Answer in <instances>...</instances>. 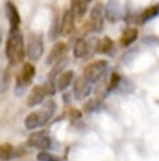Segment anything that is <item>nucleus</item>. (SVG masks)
<instances>
[{
  "instance_id": "nucleus-1",
  "label": "nucleus",
  "mask_w": 159,
  "mask_h": 161,
  "mask_svg": "<svg viewBox=\"0 0 159 161\" xmlns=\"http://www.w3.org/2000/svg\"><path fill=\"white\" fill-rule=\"evenodd\" d=\"M5 54L11 65H18L23 62L25 55V47H24V36L19 28L10 29L6 45H5Z\"/></svg>"
},
{
  "instance_id": "nucleus-2",
  "label": "nucleus",
  "mask_w": 159,
  "mask_h": 161,
  "mask_svg": "<svg viewBox=\"0 0 159 161\" xmlns=\"http://www.w3.org/2000/svg\"><path fill=\"white\" fill-rule=\"evenodd\" d=\"M55 109H56L55 102L53 99H49L43 104L41 109L30 112L24 119V125L26 130H36L45 126L49 122V119L53 117Z\"/></svg>"
},
{
  "instance_id": "nucleus-3",
  "label": "nucleus",
  "mask_w": 159,
  "mask_h": 161,
  "mask_svg": "<svg viewBox=\"0 0 159 161\" xmlns=\"http://www.w3.org/2000/svg\"><path fill=\"white\" fill-rule=\"evenodd\" d=\"M108 65H109V63L106 60H95V62H91L90 64H88L84 68L83 77L88 82H90L91 84L93 83H96L105 74V72L108 69Z\"/></svg>"
},
{
  "instance_id": "nucleus-4",
  "label": "nucleus",
  "mask_w": 159,
  "mask_h": 161,
  "mask_svg": "<svg viewBox=\"0 0 159 161\" xmlns=\"http://www.w3.org/2000/svg\"><path fill=\"white\" fill-rule=\"evenodd\" d=\"M44 52V43L41 34L31 33L29 35V40L25 48V54L30 60H38Z\"/></svg>"
},
{
  "instance_id": "nucleus-5",
  "label": "nucleus",
  "mask_w": 159,
  "mask_h": 161,
  "mask_svg": "<svg viewBox=\"0 0 159 161\" xmlns=\"http://www.w3.org/2000/svg\"><path fill=\"white\" fill-rule=\"evenodd\" d=\"M35 75V67L30 63L26 62L23 64L20 73L16 77V87H15V92L18 93L20 89V93H23L25 91V88L31 83L33 78Z\"/></svg>"
},
{
  "instance_id": "nucleus-6",
  "label": "nucleus",
  "mask_w": 159,
  "mask_h": 161,
  "mask_svg": "<svg viewBox=\"0 0 159 161\" xmlns=\"http://www.w3.org/2000/svg\"><path fill=\"white\" fill-rule=\"evenodd\" d=\"M28 145L36 150L46 151L51 146V137L46 131H35L29 136Z\"/></svg>"
},
{
  "instance_id": "nucleus-7",
  "label": "nucleus",
  "mask_w": 159,
  "mask_h": 161,
  "mask_svg": "<svg viewBox=\"0 0 159 161\" xmlns=\"http://www.w3.org/2000/svg\"><path fill=\"white\" fill-rule=\"evenodd\" d=\"M91 83L88 82L83 75L81 77H78L74 79V83H73V92H74V96L78 101H83V99H86L90 93H91Z\"/></svg>"
},
{
  "instance_id": "nucleus-8",
  "label": "nucleus",
  "mask_w": 159,
  "mask_h": 161,
  "mask_svg": "<svg viewBox=\"0 0 159 161\" xmlns=\"http://www.w3.org/2000/svg\"><path fill=\"white\" fill-rule=\"evenodd\" d=\"M104 13H105V9L101 4H96L91 9V11H90V26L94 31H100L103 29Z\"/></svg>"
},
{
  "instance_id": "nucleus-9",
  "label": "nucleus",
  "mask_w": 159,
  "mask_h": 161,
  "mask_svg": "<svg viewBox=\"0 0 159 161\" xmlns=\"http://www.w3.org/2000/svg\"><path fill=\"white\" fill-rule=\"evenodd\" d=\"M75 15L71 11V9H68L63 18H61V23H60V34L61 35H68L74 30V25H75Z\"/></svg>"
},
{
  "instance_id": "nucleus-10",
  "label": "nucleus",
  "mask_w": 159,
  "mask_h": 161,
  "mask_svg": "<svg viewBox=\"0 0 159 161\" xmlns=\"http://www.w3.org/2000/svg\"><path fill=\"white\" fill-rule=\"evenodd\" d=\"M5 14H6L8 21L10 24V29L19 28V25H20V14H19L16 6L11 1L5 3Z\"/></svg>"
},
{
  "instance_id": "nucleus-11",
  "label": "nucleus",
  "mask_w": 159,
  "mask_h": 161,
  "mask_svg": "<svg viewBox=\"0 0 159 161\" xmlns=\"http://www.w3.org/2000/svg\"><path fill=\"white\" fill-rule=\"evenodd\" d=\"M74 72L73 70H64L63 73H60L55 80V84H56V91L59 92H64L66 91V88L74 83Z\"/></svg>"
},
{
  "instance_id": "nucleus-12",
  "label": "nucleus",
  "mask_w": 159,
  "mask_h": 161,
  "mask_svg": "<svg viewBox=\"0 0 159 161\" xmlns=\"http://www.w3.org/2000/svg\"><path fill=\"white\" fill-rule=\"evenodd\" d=\"M66 52V44L64 42H58L50 50L49 55H48V64H55L58 60H60L61 58H64V54Z\"/></svg>"
},
{
  "instance_id": "nucleus-13",
  "label": "nucleus",
  "mask_w": 159,
  "mask_h": 161,
  "mask_svg": "<svg viewBox=\"0 0 159 161\" xmlns=\"http://www.w3.org/2000/svg\"><path fill=\"white\" fill-rule=\"evenodd\" d=\"M45 91L43 88V84L41 86H35L33 87V89L30 91L29 93V97H28V101H26V104L30 106V107H34V106H38L40 104L44 98H45Z\"/></svg>"
},
{
  "instance_id": "nucleus-14",
  "label": "nucleus",
  "mask_w": 159,
  "mask_h": 161,
  "mask_svg": "<svg viewBox=\"0 0 159 161\" xmlns=\"http://www.w3.org/2000/svg\"><path fill=\"white\" fill-rule=\"evenodd\" d=\"M105 11H106L108 19L111 21H116L121 16V9H120V4L118 0H109L106 4Z\"/></svg>"
},
{
  "instance_id": "nucleus-15",
  "label": "nucleus",
  "mask_w": 159,
  "mask_h": 161,
  "mask_svg": "<svg viewBox=\"0 0 159 161\" xmlns=\"http://www.w3.org/2000/svg\"><path fill=\"white\" fill-rule=\"evenodd\" d=\"M158 15H159V3L151 5V6L146 8L144 11H141V14L138 16V23L139 24H144V23L154 19Z\"/></svg>"
},
{
  "instance_id": "nucleus-16",
  "label": "nucleus",
  "mask_w": 159,
  "mask_h": 161,
  "mask_svg": "<svg viewBox=\"0 0 159 161\" xmlns=\"http://www.w3.org/2000/svg\"><path fill=\"white\" fill-rule=\"evenodd\" d=\"M89 48H90V45L88 44V42L83 38H79L74 44L73 54L75 58H83L89 53Z\"/></svg>"
},
{
  "instance_id": "nucleus-17",
  "label": "nucleus",
  "mask_w": 159,
  "mask_h": 161,
  "mask_svg": "<svg viewBox=\"0 0 159 161\" xmlns=\"http://www.w3.org/2000/svg\"><path fill=\"white\" fill-rule=\"evenodd\" d=\"M136 38H138V29H135V28H126L123 31L121 36H120V44L123 47H129V45H131L135 42Z\"/></svg>"
},
{
  "instance_id": "nucleus-18",
  "label": "nucleus",
  "mask_w": 159,
  "mask_h": 161,
  "mask_svg": "<svg viewBox=\"0 0 159 161\" xmlns=\"http://www.w3.org/2000/svg\"><path fill=\"white\" fill-rule=\"evenodd\" d=\"M89 0H70V9L75 16H83L88 10Z\"/></svg>"
},
{
  "instance_id": "nucleus-19",
  "label": "nucleus",
  "mask_w": 159,
  "mask_h": 161,
  "mask_svg": "<svg viewBox=\"0 0 159 161\" xmlns=\"http://www.w3.org/2000/svg\"><path fill=\"white\" fill-rule=\"evenodd\" d=\"M113 40L109 38V36H104L103 39H100L98 43H96V52L99 53H104V54H109L111 50H113Z\"/></svg>"
},
{
  "instance_id": "nucleus-20",
  "label": "nucleus",
  "mask_w": 159,
  "mask_h": 161,
  "mask_svg": "<svg viewBox=\"0 0 159 161\" xmlns=\"http://www.w3.org/2000/svg\"><path fill=\"white\" fill-rule=\"evenodd\" d=\"M14 147L9 142H4L0 145V161H9L14 156Z\"/></svg>"
},
{
  "instance_id": "nucleus-21",
  "label": "nucleus",
  "mask_w": 159,
  "mask_h": 161,
  "mask_svg": "<svg viewBox=\"0 0 159 161\" xmlns=\"http://www.w3.org/2000/svg\"><path fill=\"white\" fill-rule=\"evenodd\" d=\"M121 83V75L119 73H111L110 78H109V83H108V87H106V92H111L114 89H118L119 86Z\"/></svg>"
},
{
  "instance_id": "nucleus-22",
  "label": "nucleus",
  "mask_w": 159,
  "mask_h": 161,
  "mask_svg": "<svg viewBox=\"0 0 159 161\" xmlns=\"http://www.w3.org/2000/svg\"><path fill=\"white\" fill-rule=\"evenodd\" d=\"M36 160L38 161H61L60 157H58L56 155L49 151H39L36 155Z\"/></svg>"
},
{
  "instance_id": "nucleus-23",
  "label": "nucleus",
  "mask_w": 159,
  "mask_h": 161,
  "mask_svg": "<svg viewBox=\"0 0 159 161\" xmlns=\"http://www.w3.org/2000/svg\"><path fill=\"white\" fill-rule=\"evenodd\" d=\"M94 109H96V101L95 99H90L88 103H85V106H84L85 112H91Z\"/></svg>"
}]
</instances>
